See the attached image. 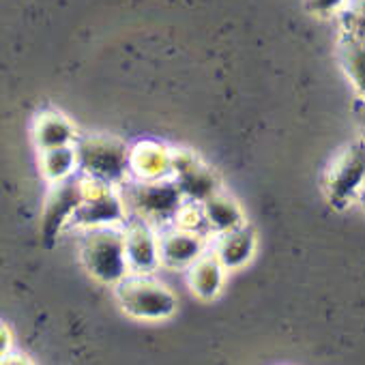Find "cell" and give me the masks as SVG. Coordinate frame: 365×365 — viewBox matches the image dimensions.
I'll use <instances>...</instances> for the list:
<instances>
[{
  "label": "cell",
  "mask_w": 365,
  "mask_h": 365,
  "mask_svg": "<svg viewBox=\"0 0 365 365\" xmlns=\"http://www.w3.org/2000/svg\"><path fill=\"white\" fill-rule=\"evenodd\" d=\"M80 260L97 282L116 286L131 273L127 262L125 228L106 226L84 230L80 243Z\"/></svg>",
  "instance_id": "1"
},
{
  "label": "cell",
  "mask_w": 365,
  "mask_h": 365,
  "mask_svg": "<svg viewBox=\"0 0 365 365\" xmlns=\"http://www.w3.org/2000/svg\"><path fill=\"white\" fill-rule=\"evenodd\" d=\"M207 252L209 245L202 232L182 228L178 224L159 232V256L161 264L168 269H190Z\"/></svg>",
  "instance_id": "7"
},
{
  "label": "cell",
  "mask_w": 365,
  "mask_h": 365,
  "mask_svg": "<svg viewBox=\"0 0 365 365\" xmlns=\"http://www.w3.org/2000/svg\"><path fill=\"white\" fill-rule=\"evenodd\" d=\"M202 215L205 222L211 230V235H222L228 230H235L239 226H245L243 213L237 207V202L228 196H224L222 192L213 194L209 200L202 202Z\"/></svg>",
  "instance_id": "14"
},
{
  "label": "cell",
  "mask_w": 365,
  "mask_h": 365,
  "mask_svg": "<svg viewBox=\"0 0 365 365\" xmlns=\"http://www.w3.org/2000/svg\"><path fill=\"white\" fill-rule=\"evenodd\" d=\"M88 194V176H84L82 172L63 178L58 182H54L48 198H46V207H43V217H41V237L46 241L48 247L54 245L58 232L71 224L76 211L80 209V205L84 202Z\"/></svg>",
  "instance_id": "6"
},
{
  "label": "cell",
  "mask_w": 365,
  "mask_h": 365,
  "mask_svg": "<svg viewBox=\"0 0 365 365\" xmlns=\"http://www.w3.org/2000/svg\"><path fill=\"white\" fill-rule=\"evenodd\" d=\"M120 196L131 217L144 220L150 226L170 224L182 211V194L174 178H161V180L129 178L120 185Z\"/></svg>",
  "instance_id": "2"
},
{
  "label": "cell",
  "mask_w": 365,
  "mask_h": 365,
  "mask_svg": "<svg viewBox=\"0 0 365 365\" xmlns=\"http://www.w3.org/2000/svg\"><path fill=\"white\" fill-rule=\"evenodd\" d=\"M350 0H303V7L307 14L318 18H329L339 11H346Z\"/></svg>",
  "instance_id": "17"
},
{
  "label": "cell",
  "mask_w": 365,
  "mask_h": 365,
  "mask_svg": "<svg viewBox=\"0 0 365 365\" xmlns=\"http://www.w3.org/2000/svg\"><path fill=\"white\" fill-rule=\"evenodd\" d=\"M3 365H31V361L29 359H24V356H18V354H5L3 356Z\"/></svg>",
  "instance_id": "18"
},
{
  "label": "cell",
  "mask_w": 365,
  "mask_h": 365,
  "mask_svg": "<svg viewBox=\"0 0 365 365\" xmlns=\"http://www.w3.org/2000/svg\"><path fill=\"white\" fill-rule=\"evenodd\" d=\"M80 172L97 182L118 187L131 178V146L116 138L91 135L76 142Z\"/></svg>",
  "instance_id": "3"
},
{
  "label": "cell",
  "mask_w": 365,
  "mask_h": 365,
  "mask_svg": "<svg viewBox=\"0 0 365 365\" xmlns=\"http://www.w3.org/2000/svg\"><path fill=\"white\" fill-rule=\"evenodd\" d=\"M33 135H35V142H37L41 153L52 150V148L71 146V144L78 142L76 129L71 127V123L61 112H54V110H46L35 120Z\"/></svg>",
  "instance_id": "12"
},
{
  "label": "cell",
  "mask_w": 365,
  "mask_h": 365,
  "mask_svg": "<svg viewBox=\"0 0 365 365\" xmlns=\"http://www.w3.org/2000/svg\"><path fill=\"white\" fill-rule=\"evenodd\" d=\"M123 228H125L129 271L140 275H150L161 264L159 235L155 232V226H150L144 220L129 217Z\"/></svg>",
  "instance_id": "8"
},
{
  "label": "cell",
  "mask_w": 365,
  "mask_h": 365,
  "mask_svg": "<svg viewBox=\"0 0 365 365\" xmlns=\"http://www.w3.org/2000/svg\"><path fill=\"white\" fill-rule=\"evenodd\" d=\"M356 200H359V202H361V207L365 209V187H363V192L359 194V198H356Z\"/></svg>",
  "instance_id": "21"
},
{
  "label": "cell",
  "mask_w": 365,
  "mask_h": 365,
  "mask_svg": "<svg viewBox=\"0 0 365 365\" xmlns=\"http://www.w3.org/2000/svg\"><path fill=\"white\" fill-rule=\"evenodd\" d=\"M324 196L337 211L346 209L365 187V140L346 144L329 163L324 172Z\"/></svg>",
  "instance_id": "4"
},
{
  "label": "cell",
  "mask_w": 365,
  "mask_h": 365,
  "mask_svg": "<svg viewBox=\"0 0 365 365\" xmlns=\"http://www.w3.org/2000/svg\"><path fill=\"white\" fill-rule=\"evenodd\" d=\"M337 56L344 73L359 91L361 99H365V39H359L350 33H341Z\"/></svg>",
  "instance_id": "15"
},
{
  "label": "cell",
  "mask_w": 365,
  "mask_h": 365,
  "mask_svg": "<svg viewBox=\"0 0 365 365\" xmlns=\"http://www.w3.org/2000/svg\"><path fill=\"white\" fill-rule=\"evenodd\" d=\"M356 118H359V125H361V131H363V140H365V99H361L359 106H356Z\"/></svg>",
  "instance_id": "19"
},
{
  "label": "cell",
  "mask_w": 365,
  "mask_h": 365,
  "mask_svg": "<svg viewBox=\"0 0 365 365\" xmlns=\"http://www.w3.org/2000/svg\"><path fill=\"white\" fill-rule=\"evenodd\" d=\"M172 178L176 180L182 198L187 196L194 202H205L213 194H217V178L196 157L178 159V155H174V176Z\"/></svg>",
  "instance_id": "9"
},
{
  "label": "cell",
  "mask_w": 365,
  "mask_h": 365,
  "mask_svg": "<svg viewBox=\"0 0 365 365\" xmlns=\"http://www.w3.org/2000/svg\"><path fill=\"white\" fill-rule=\"evenodd\" d=\"M174 174V155L153 142L131 146V176L140 180H161Z\"/></svg>",
  "instance_id": "10"
},
{
  "label": "cell",
  "mask_w": 365,
  "mask_h": 365,
  "mask_svg": "<svg viewBox=\"0 0 365 365\" xmlns=\"http://www.w3.org/2000/svg\"><path fill=\"white\" fill-rule=\"evenodd\" d=\"M224 271L226 267L220 262V258L213 252H207L202 258H198L187 269V282L194 294L200 299H213L224 284Z\"/></svg>",
  "instance_id": "13"
},
{
  "label": "cell",
  "mask_w": 365,
  "mask_h": 365,
  "mask_svg": "<svg viewBox=\"0 0 365 365\" xmlns=\"http://www.w3.org/2000/svg\"><path fill=\"white\" fill-rule=\"evenodd\" d=\"M114 294L123 312L140 320H163L176 312L174 294L150 275L129 273L114 286Z\"/></svg>",
  "instance_id": "5"
},
{
  "label": "cell",
  "mask_w": 365,
  "mask_h": 365,
  "mask_svg": "<svg viewBox=\"0 0 365 365\" xmlns=\"http://www.w3.org/2000/svg\"><path fill=\"white\" fill-rule=\"evenodd\" d=\"M41 170L52 182H58V180L69 178L76 172H80L76 144L41 153Z\"/></svg>",
  "instance_id": "16"
},
{
  "label": "cell",
  "mask_w": 365,
  "mask_h": 365,
  "mask_svg": "<svg viewBox=\"0 0 365 365\" xmlns=\"http://www.w3.org/2000/svg\"><path fill=\"white\" fill-rule=\"evenodd\" d=\"M254 245H256L254 230L245 224V226H239L235 230L215 235L211 252L220 258V262L226 269H241L252 258Z\"/></svg>",
  "instance_id": "11"
},
{
  "label": "cell",
  "mask_w": 365,
  "mask_h": 365,
  "mask_svg": "<svg viewBox=\"0 0 365 365\" xmlns=\"http://www.w3.org/2000/svg\"><path fill=\"white\" fill-rule=\"evenodd\" d=\"M346 9H348V11H352V14H361V16H365V0H350Z\"/></svg>",
  "instance_id": "20"
}]
</instances>
